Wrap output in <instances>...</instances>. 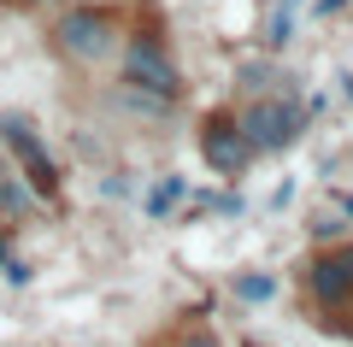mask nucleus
<instances>
[{
    "label": "nucleus",
    "mask_w": 353,
    "mask_h": 347,
    "mask_svg": "<svg viewBox=\"0 0 353 347\" xmlns=\"http://www.w3.org/2000/svg\"><path fill=\"white\" fill-rule=\"evenodd\" d=\"M301 283H306V306H312L318 330L347 335V318H353V248L347 241L318 248L312 259L301 265Z\"/></svg>",
    "instance_id": "f257e3e1"
},
{
    "label": "nucleus",
    "mask_w": 353,
    "mask_h": 347,
    "mask_svg": "<svg viewBox=\"0 0 353 347\" xmlns=\"http://www.w3.org/2000/svg\"><path fill=\"white\" fill-rule=\"evenodd\" d=\"M53 48H59L65 59H77V65H101L106 53L118 48V18L106 12V6H94V0H83L77 12H65L59 24H53Z\"/></svg>",
    "instance_id": "f03ea898"
},
{
    "label": "nucleus",
    "mask_w": 353,
    "mask_h": 347,
    "mask_svg": "<svg viewBox=\"0 0 353 347\" xmlns=\"http://www.w3.org/2000/svg\"><path fill=\"white\" fill-rule=\"evenodd\" d=\"M236 130H241V141L253 153H277V148H289L301 136V106L283 100V95H265V100H253V106L236 112Z\"/></svg>",
    "instance_id": "7ed1b4c3"
},
{
    "label": "nucleus",
    "mask_w": 353,
    "mask_h": 347,
    "mask_svg": "<svg viewBox=\"0 0 353 347\" xmlns=\"http://www.w3.org/2000/svg\"><path fill=\"white\" fill-rule=\"evenodd\" d=\"M124 77L141 88V95H159V100H176V88H183V77H176V59L171 48L159 41V30H136L124 48Z\"/></svg>",
    "instance_id": "20e7f679"
},
{
    "label": "nucleus",
    "mask_w": 353,
    "mask_h": 347,
    "mask_svg": "<svg viewBox=\"0 0 353 347\" xmlns=\"http://www.w3.org/2000/svg\"><path fill=\"white\" fill-rule=\"evenodd\" d=\"M0 141H6V148H12L18 159H24V171H30V188H36L41 200H53V195H59V171H53L48 148H41V136L24 124V118H18V112H6V118H0Z\"/></svg>",
    "instance_id": "39448f33"
},
{
    "label": "nucleus",
    "mask_w": 353,
    "mask_h": 347,
    "mask_svg": "<svg viewBox=\"0 0 353 347\" xmlns=\"http://www.w3.org/2000/svg\"><path fill=\"white\" fill-rule=\"evenodd\" d=\"M201 159L212 165L218 177H241V171H248L253 148L241 141V130H236V112H212V118L201 124Z\"/></svg>",
    "instance_id": "423d86ee"
},
{
    "label": "nucleus",
    "mask_w": 353,
    "mask_h": 347,
    "mask_svg": "<svg viewBox=\"0 0 353 347\" xmlns=\"http://www.w3.org/2000/svg\"><path fill=\"white\" fill-rule=\"evenodd\" d=\"M183 188H189V183H183V177H171V183H159V188H153V195H148V212H153V218H159V212L171 206V200L183 195Z\"/></svg>",
    "instance_id": "0eeeda50"
},
{
    "label": "nucleus",
    "mask_w": 353,
    "mask_h": 347,
    "mask_svg": "<svg viewBox=\"0 0 353 347\" xmlns=\"http://www.w3.org/2000/svg\"><path fill=\"white\" fill-rule=\"evenodd\" d=\"M271 288H277L271 277H241V283H236V295H241V300H271Z\"/></svg>",
    "instance_id": "6e6552de"
},
{
    "label": "nucleus",
    "mask_w": 353,
    "mask_h": 347,
    "mask_svg": "<svg viewBox=\"0 0 353 347\" xmlns=\"http://www.w3.org/2000/svg\"><path fill=\"white\" fill-rule=\"evenodd\" d=\"M312 236L318 241H341V218H336V212H324V218L312 224Z\"/></svg>",
    "instance_id": "1a4fd4ad"
},
{
    "label": "nucleus",
    "mask_w": 353,
    "mask_h": 347,
    "mask_svg": "<svg viewBox=\"0 0 353 347\" xmlns=\"http://www.w3.org/2000/svg\"><path fill=\"white\" fill-rule=\"evenodd\" d=\"M176 347H218V341H212V335H206V330H189V335H183V341H176Z\"/></svg>",
    "instance_id": "9d476101"
},
{
    "label": "nucleus",
    "mask_w": 353,
    "mask_h": 347,
    "mask_svg": "<svg viewBox=\"0 0 353 347\" xmlns=\"http://www.w3.org/2000/svg\"><path fill=\"white\" fill-rule=\"evenodd\" d=\"M6 259H12V236H0V265H6Z\"/></svg>",
    "instance_id": "9b49d317"
},
{
    "label": "nucleus",
    "mask_w": 353,
    "mask_h": 347,
    "mask_svg": "<svg viewBox=\"0 0 353 347\" xmlns=\"http://www.w3.org/2000/svg\"><path fill=\"white\" fill-rule=\"evenodd\" d=\"M341 212H347V218H353V195H341Z\"/></svg>",
    "instance_id": "f8f14e48"
},
{
    "label": "nucleus",
    "mask_w": 353,
    "mask_h": 347,
    "mask_svg": "<svg viewBox=\"0 0 353 347\" xmlns=\"http://www.w3.org/2000/svg\"><path fill=\"white\" fill-rule=\"evenodd\" d=\"M6 177H12V171H6V159H0V183H6Z\"/></svg>",
    "instance_id": "ddd939ff"
}]
</instances>
